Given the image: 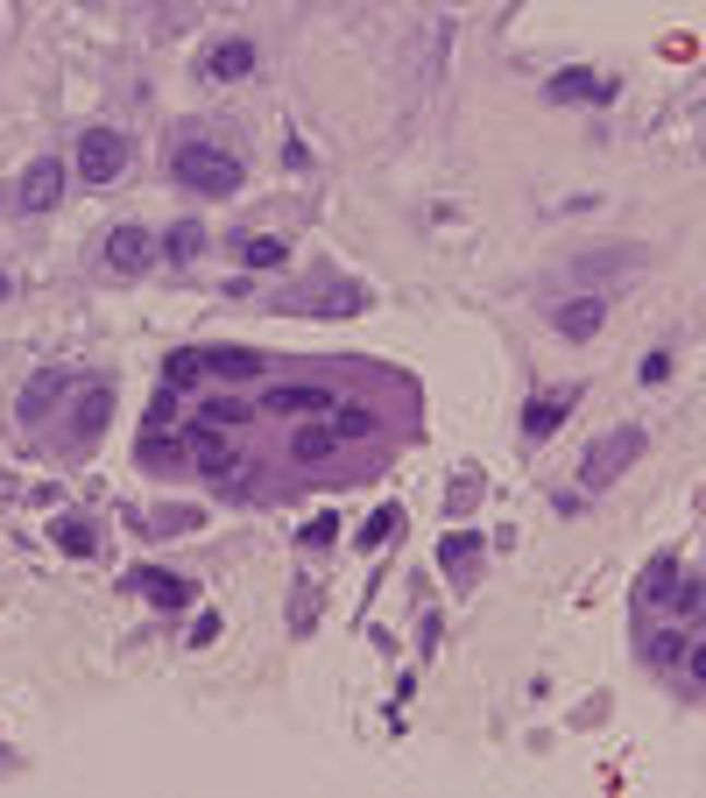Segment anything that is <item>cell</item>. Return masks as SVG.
<instances>
[{
  "instance_id": "4",
  "label": "cell",
  "mask_w": 706,
  "mask_h": 798,
  "mask_svg": "<svg viewBox=\"0 0 706 798\" xmlns=\"http://www.w3.org/2000/svg\"><path fill=\"white\" fill-rule=\"evenodd\" d=\"M64 199V163L57 156H36L22 170V191H14V205H22V213H50V205Z\"/></svg>"
},
{
  "instance_id": "18",
  "label": "cell",
  "mask_w": 706,
  "mask_h": 798,
  "mask_svg": "<svg viewBox=\"0 0 706 798\" xmlns=\"http://www.w3.org/2000/svg\"><path fill=\"white\" fill-rule=\"evenodd\" d=\"M50 537L71 551V559H85V551L99 545V537H93V523H85V516H57V523H50Z\"/></svg>"
},
{
  "instance_id": "9",
  "label": "cell",
  "mask_w": 706,
  "mask_h": 798,
  "mask_svg": "<svg viewBox=\"0 0 706 798\" xmlns=\"http://www.w3.org/2000/svg\"><path fill=\"white\" fill-rule=\"evenodd\" d=\"M439 565H445V580H453V586H474V572H480V537H467V531H445Z\"/></svg>"
},
{
  "instance_id": "14",
  "label": "cell",
  "mask_w": 706,
  "mask_h": 798,
  "mask_svg": "<svg viewBox=\"0 0 706 798\" xmlns=\"http://www.w3.org/2000/svg\"><path fill=\"white\" fill-rule=\"evenodd\" d=\"M163 254H170L177 269H184V262H199V254H205V227H199V219H177V227L163 234Z\"/></svg>"
},
{
  "instance_id": "26",
  "label": "cell",
  "mask_w": 706,
  "mask_h": 798,
  "mask_svg": "<svg viewBox=\"0 0 706 798\" xmlns=\"http://www.w3.org/2000/svg\"><path fill=\"white\" fill-rule=\"evenodd\" d=\"M240 417H248V403H240V396H219L213 410H205V425H240Z\"/></svg>"
},
{
  "instance_id": "7",
  "label": "cell",
  "mask_w": 706,
  "mask_h": 798,
  "mask_svg": "<svg viewBox=\"0 0 706 798\" xmlns=\"http://www.w3.org/2000/svg\"><path fill=\"white\" fill-rule=\"evenodd\" d=\"M333 403V389H319V382H283V389H268L262 396V410H276V417H311V410H325Z\"/></svg>"
},
{
  "instance_id": "1",
  "label": "cell",
  "mask_w": 706,
  "mask_h": 798,
  "mask_svg": "<svg viewBox=\"0 0 706 798\" xmlns=\"http://www.w3.org/2000/svg\"><path fill=\"white\" fill-rule=\"evenodd\" d=\"M170 170L184 177L199 199H234V191H240V163L227 156V148H213V142H184Z\"/></svg>"
},
{
  "instance_id": "24",
  "label": "cell",
  "mask_w": 706,
  "mask_h": 798,
  "mask_svg": "<svg viewBox=\"0 0 706 798\" xmlns=\"http://www.w3.org/2000/svg\"><path fill=\"white\" fill-rule=\"evenodd\" d=\"M396 516H403V509H374V516H368V531H360V545H388Z\"/></svg>"
},
{
  "instance_id": "27",
  "label": "cell",
  "mask_w": 706,
  "mask_h": 798,
  "mask_svg": "<svg viewBox=\"0 0 706 798\" xmlns=\"http://www.w3.org/2000/svg\"><path fill=\"white\" fill-rule=\"evenodd\" d=\"M333 431H339V439H368L374 417H368V410H339V425H333Z\"/></svg>"
},
{
  "instance_id": "2",
  "label": "cell",
  "mask_w": 706,
  "mask_h": 798,
  "mask_svg": "<svg viewBox=\"0 0 706 798\" xmlns=\"http://www.w3.org/2000/svg\"><path fill=\"white\" fill-rule=\"evenodd\" d=\"M643 453V431L636 425H622V431H608V439L587 453V466H579V488H614V480L629 474V460Z\"/></svg>"
},
{
  "instance_id": "15",
  "label": "cell",
  "mask_w": 706,
  "mask_h": 798,
  "mask_svg": "<svg viewBox=\"0 0 706 798\" xmlns=\"http://www.w3.org/2000/svg\"><path fill=\"white\" fill-rule=\"evenodd\" d=\"M205 368H213V374H234V382H248V374H262V354H248V346H213V354H205Z\"/></svg>"
},
{
  "instance_id": "30",
  "label": "cell",
  "mask_w": 706,
  "mask_h": 798,
  "mask_svg": "<svg viewBox=\"0 0 706 798\" xmlns=\"http://www.w3.org/2000/svg\"><path fill=\"white\" fill-rule=\"evenodd\" d=\"M693 679L706 686V643H699V651H693Z\"/></svg>"
},
{
  "instance_id": "16",
  "label": "cell",
  "mask_w": 706,
  "mask_h": 798,
  "mask_svg": "<svg viewBox=\"0 0 706 798\" xmlns=\"http://www.w3.org/2000/svg\"><path fill=\"white\" fill-rule=\"evenodd\" d=\"M333 445H339V431H333V425H304V431H297V439H290V460L319 466L325 453H333Z\"/></svg>"
},
{
  "instance_id": "31",
  "label": "cell",
  "mask_w": 706,
  "mask_h": 798,
  "mask_svg": "<svg viewBox=\"0 0 706 798\" xmlns=\"http://www.w3.org/2000/svg\"><path fill=\"white\" fill-rule=\"evenodd\" d=\"M0 297H8V276H0Z\"/></svg>"
},
{
  "instance_id": "17",
  "label": "cell",
  "mask_w": 706,
  "mask_h": 798,
  "mask_svg": "<svg viewBox=\"0 0 706 798\" xmlns=\"http://www.w3.org/2000/svg\"><path fill=\"white\" fill-rule=\"evenodd\" d=\"M240 262H248V269H283V262H290V248H283L276 234H254V240H240Z\"/></svg>"
},
{
  "instance_id": "10",
  "label": "cell",
  "mask_w": 706,
  "mask_h": 798,
  "mask_svg": "<svg viewBox=\"0 0 706 798\" xmlns=\"http://www.w3.org/2000/svg\"><path fill=\"white\" fill-rule=\"evenodd\" d=\"M107 262L120 269V276L148 269V234H142V227H113V234H107Z\"/></svg>"
},
{
  "instance_id": "28",
  "label": "cell",
  "mask_w": 706,
  "mask_h": 798,
  "mask_svg": "<svg viewBox=\"0 0 706 798\" xmlns=\"http://www.w3.org/2000/svg\"><path fill=\"white\" fill-rule=\"evenodd\" d=\"M333 537H339V523H333V516H319V523H311V531H304V545H311V551H325V545H333Z\"/></svg>"
},
{
  "instance_id": "22",
  "label": "cell",
  "mask_w": 706,
  "mask_h": 798,
  "mask_svg": "<svg viewBox=\"0 0 706 798\" xmlns=\"http://www.w3.org/2000/svg\"><path fill=\"white\" fill-rule=\"evenodd\" d=\"M163 374H170V382H199V374H205V354H170V368H163Z\"/></svg>"
},
{
  "instance_id": "11",
  "label": "cell",
  "mask_w": 706,
  "mask_h": 798,
  "mask_svg": "<svg viewBox=\"0 0 706 798\" xmlns=\"http://www.w3.org/2000/svg\"><path fill=\"white\" fill-rule=\"evenodd\" d=\"M600 319H608V311H600V297H573V305H559V333L565 340H594Z\"/></svg>"
},
{
  "instance_id": "29",
  "label": "cell",
  "mask_w": 706,
  "mask_h": 798,
  "mask_svg": "<svg viewBox=\"0 0 706 798\" xmlns=\"http://www.w3.org/2000/svg\"><path fill=\"white\" fill-rule=\"evenodd\" d=\"M142 460H148V466H177V445H163V439H148V445H142Z\"/></svg>"
},
{
  "instance_id": "3",
  "label": "cell",
  "mask_w": 706,
  "mask_h": 798,
  "mask_svg": "<svg viewBox=\"0 0 706 798\" xmlns=\"http://www.w3.org/2000/svg\"><path fill=\"white\" fill-rule=\"evenodd\" d=\"M79 177H85V184H113V177H128V134L85 128L79 134Z\"/></svg>"
},
{
  "instance_id": "20",
  "label": "cell",
  "mask_w": 706,
  "mask_h": 798,
  "mask_svg": "<svg viewBox=\"0 0 706 798\" xmlns=\"http://www.w3.org/2000/svg\"><path fill=\"white\" fill-rule=\"evenodd\" d=\"M107 410H113V396H107V389H85V410H79V439H99V425H107Z\"/></svg>"
},
{
  "instance_id": "21",
  "label": "cell",
  "mask_w": 706,
  "mask_h": 798,
  "mask_svg": "<svg viewBox=\"0 0 706 798\" xmlns=\"http://www.w3.org/2000/svg\"><path fill=\"white\" fill-rule=\"evenodd\" d=\"M191 523H199V509H156V516H142V531L170 537V531H191Z\"/></svg>"
},
{
  "instance_id": "25",
  "label": "cell",
  "mask_w": 706,
  "mask_h": 798,
  "mask_svg": "<svg viewBox=\"0 0 706 798\" xmlns=\"http://www.w3.org/2000/svg\"><path fill=\"white\" fill-rule=\"evenodd\" d=\"M579 93H594L587 71H559V79H551V99H579Z\"/></svg>"
},
{
  "instance_id": "6",
  "label": "cell",
  "mask_w": 706,
  "mask_h": 798,
  "mask_svg": "<svg viewBox=\"0 0 706 798\" xmlns=\"http://www.w3.org/2000/svg\"><path fill=\"white\" fill-rule=\"evenodd\" d=\"M643 600H650V608H657V600H679V608H699V594L679 580V559H671V551H665V559H650V572H643Z\"/></svg>"
},
{
  "instance_id": "19",
  "label": "cell",
  "mask_w": 706,
  "mask_h": 798,
  "mask_svg": "<svg viewBox=\"0 0 706 798\" xmlns=\"http://www.w3.org/2000/svg\"><path fill=\"white\" fill-rule=\"evenodd\" d=\"M57 389H71V374H36V382H28V396H22V417H28V425H36V417L43 410H50V396H57Z\"/></svg>"
},
{
  "instance_id": "8",
  "label": "cell",
  "mask_w": 706,
  "mask_h": 798,
  "mask_svg": "<svg viewBox=\"0 0 706 798\" xmlns=\"http://www.w3.org/2000/svg\"><path fill=\"white\" fill-rule=\"evenodd\" d=\"M128 586H134V594H148L156 608H184V600H191V580H184V572H156V565L128 572Z\"/></svg>"
},
{
  "instance_id": "13",
  "label": "cell",
  "mask_w": 706,
  "mask_h": 798,
  "mask_svg": "<svg viewBox=\"0 0 706 798\" xmlns=\"http://www.w3.org/2000/svg\"><path fill=\"white\" fill-rule=\"evenodd\" d=\"M184 445H199V466H205V474H234V453H227V439H219L213 425H191Z\"/></svg>"
},
{
  "instance_id": "5",
  "label": "cell",
  "mask_w": 706,
  "mask_h": 798,
  "mask_svg": "<svg viewBox=\"0 0 706 798\" xmlns=\"http://www.w3.org/2000/svg\"><path fill=\"white\" fill-rule=\"evenodd\" d=\"M573 403H579V389H545V396H530L523 403V439H551V431L573 417Z\"/></svg>"
},
{
  "instance_id": "12",
  "label": "cell",
  "mask_w": 706,
  "mask_h": 798,
  "mask_svg": "<svg viewBox=\"0 0 706 798\" xmlns=\"http://www.w3.org/2000/svg\"><path fill=\"white\" fill-rule=\"evenodd\" d=\"M205 71H213L219 85H234V79H248L254 71V43H219L213 57H205Z\"/></svg>"
},
{
  "instance_id": "23",
  "label": "cell",
  "mask_w": 706,
  "mask_h": 798,
  "mask_svg": "<svg viewBox=\"0 0 706 798\" xmlns=\"http://www.w3.org/2000/svg\"><path fill=\"white\" fill-rule=\"evenodd\" d=\"M445 502H453V516H467V509L480 502V474H459V480H453V495H445Z\"/></svg>"
}]
</instances>
